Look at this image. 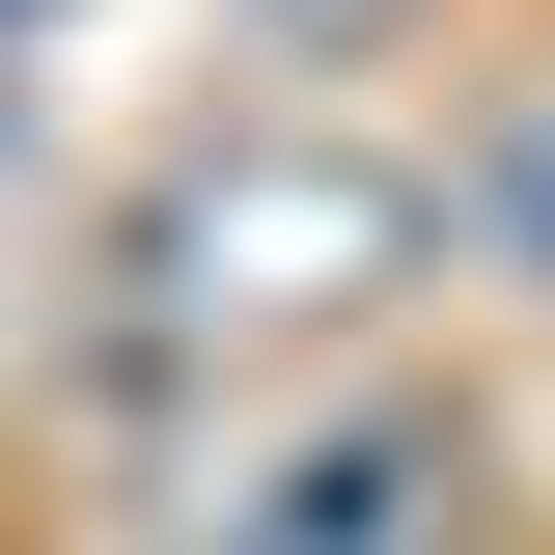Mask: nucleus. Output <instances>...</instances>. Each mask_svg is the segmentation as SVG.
Wrapping results in <instances>:
<instances>
[{"label": "nucleus", "instance_id": "1", "mask_svg": "<svg viewBox=\"0 0 555 555\" xmlns=\"http://www.w3.org/2000/svg\"><path fill=\"white\" fill-rule=\"evenodd\" d=\"M528 250H555V139H528Z\"/></svg>", "mask_w": 555, "mask_h": 555}]
</instances>
